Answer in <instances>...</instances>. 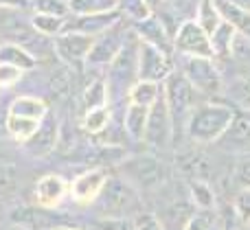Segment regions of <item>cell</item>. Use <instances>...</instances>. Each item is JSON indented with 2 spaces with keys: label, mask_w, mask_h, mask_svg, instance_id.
<instances>
[{
  "label": "cell",
  "mask_w": 250,
  "mask_h": 230,
  "mask_svg": "<svg viewBox=\"0 0 250 230\" xmlns=\"http://www.w3.org/2000/svg\"><path fill=\"white\" fill-rule=\"evenodd\" d=\"M22 77H24V73H22L20 68L0 64V88H13Z\"/></svg>",
  "instance_id": "74e56055"
},
{
  "label": "cell",
  "mask_w": 250,
  "mask_h": 230,
  "mask_svg": "<svg viewBox=\"0 0 250 230\" xmlns=\"http://www.w3.org/2000/svg\"><path fill=\"white\" fill-rule=\"evenodd\" d=\"M235 108L220 101H208V103H198L187 121L185 134L198 145H211L224 136L233 121Z\"/></svg>",
  "instance_id": "6da1fadb"
},
{
  "label": "cell",
  "mask_w": 250,
  "mask_h": 230,
  "mask_svg": "<svg viewBox=\"0 0 250 230\" xmlns=\"http://www.w3.org/2000/svg\"><path fill=\"white\" fill-rule=\"evenodd\" d=\"M233 211L244 224L250 222V189H239L237 197H235Z\"/></svg>",
  "instance_id": "e575fe53"
},
{
  "label": "cell",
  "mask_w": 250,
  "mask_h": 230,
  "mask_svg": "<svg viewBox=\"0 0 250 230\" xmlns=\"http://www.w3.org/2000/svg\"><path fill=\"white\" fill-rule=\"evenodd\" d=\"M163 95V83H154V81H136L132 86L127 95V101L134 105H141V108L149 110L151 105L158 101V96Z\"/></svg>",
  "instance_id": "7402d4cb"
},
{
  "label": "cell",
  "mask_w": 250,
  "mask_h": 230,
  "mask_svg": "<svg viewBox=\"0 0 250 230\" xmlns=\"http://www.w3.org/2000/svg\"><path fill=\"white\" fill-rule=\"evenodd\" d=\"M211 48H213V57H220V59H226L230 57L233 53V44H235V38H237V31L233 29L230 24H226L224 20L211 31Z\"/></svg>",
  "instance_id": "44dd1931"
},
{
  "label": "cell",
  "mask_w": 250,
  "mask_h": 230,
  "mask_svg": "<svg viewBox=\"0 0 250 230\" xmlns=\"http://www.w3.org/2000/svg\"><path fill=\"white\" fill-rule=\"evenodd\" d=\"M51 230H82L77 226H60V228H51Z\"/></svg>",
  "instance_id": "ee69618b"
},
{
  "label": "cell",
  "mask_w": 250,
  "mask_h": 230,
  "mask_svg": "<svg viewBox=\"0 0 250 230\" xmlns=\"http://www.w3.org/2000/svg\"><path fill=\"white\" fill-rule=\"evenodd\" d=\"M64 2H66V0H64Z\"/></svg>",
  "instance_id": "c3c4849f"
},
{
  "label": "cell",
  "mask_w": 250,
  "mask_h": 230,
  "mask_svg": "<svg viewBox=\"0 0 250 230\" xmlns=\"http://www.w3.org/2000/svg\"><path fill=\"white\" fill-rule=\"evenodd\" d=\"M229 96L239 105V110H250V66L233 79L229 88Z\"/></svg>",
  "instance_id": "83f0119b"
},
{
  "label": "cell",
  "mask_w": 250,
  "mask_h": 230,
  "mask_svg": "<svg viewBox=\"0 0 250 230\" xmlns=\"http://www.w3.org/2000/svg\"><path fill=\"white\" fill-rule=\"evenodd\" d=\"M143 140L154 149H165L167 145L173 143V127H171V118H169L167 103H165L163 95H160L158 101L149 108Z\"/></svg>",
  "instance_id": "9c48e42d"
},
{
  "label": "cell",
  "mask_w": 250,
  "mask_h": 230,
  "mask_svg": "<svg viewBox=\"0 0 250 230\" xmlns=\"http://www.w3.org/2000/svg\"><path fill=\"white\" fill-rule=\"evenodd\" d=\"M173 51H178L182 57H213L211 38L195 20H185L178 24L173 33Z\"/></svg>",
  "instance_id": "8992f818"
},
{
  "label": "cell",
  "mask_w": 250,
  "mask_h": 230,
  "mask_svg": "<svg viewBox=\"0 0 250 230\" xmlns=\"http://www.w3.org/2000/svg\"><path fill=\"white\" fill-rule=\"evenodd\" d=\"M217 143L226 152L250 153V110H235L229 130Z\"/></svg>",
  "instance_id": "9a60e30c"
},
{
  "label": "cell",
  "mask_w": 250,
  "mask_h": 230,
  "mask_svg": "<svg viewBox=\"0 0 250 230\" xmlns=\"http://www.w3.org/2000/svg\"><path fill=\"white\" fill-rule=\"evenodd\" d=\"M246 226H248V230H250V222H248V224H246Z\"/></svg>",
  "instance_id": "7dc6e473"
},
{
  "label": "cell",
  "mask_w": 250,
  "mask_h": 230,
  "mask_svg": "<svg viewBox=\"0 0 250 230\" xmlns=\"http://www.w3.org/2000/svg\"><path fill=\"white\" fill-rule=\"evenodd\" d=\"M0 9H29L26 0H0Z\"/></svg>",
  "instance_id": "60d3db41"
},
{
  "label": "cell",
  "mask_w": 250,
  "mask_h": 230,
  "mask_svg": "<svg viewBox=\"0 0 250 230\" xmlns=\"http://www.w3.org/2000/svg\"><path fill=\"white\" fill-rule=\"evenodd\" d=\"M191 197L202 211H211L215 206V195H213L211 187L202 180H193L191 182Z\"/></svg>",
  "instance_id": "1f68e13d"
},
{
  "label": "cell",
  "mask_w": 250,
  "mask_h": 230,
  "mask_svg": "<svg viewBox=\"0 0 250 230\" xmlns=\"http://www.w3.org/2000/svg\"><path fill=\"white\" fill-rule=\"evenodd\" d=\"M195 22H198V24L202 26L208 35H211V31L222 22L220 13H217V7H215V0H200L198 18H195Z\"/></svg>",
  "instance_id": "4dcf8cb0"
},
{
  "label": "cell",
  "mask_w": 250,
  "mask_h": 230,
  "mask_svg": "<svg viewBox=\"0 0 250 230\" xmlns=\"http://www.w3.org/2000/svg\"><path fill=\"white\" fill-rule=\"evenodd\" d=\"M110 121H112V112H110V108L105 105V108H95V110L83 112L82 127H83V132L97 136V134H104V132L108 130Z\"/></svg>",
  "instance_id": "4316f807"
},
{
  "label": "cell",
  "mask_w": 250,
  "mask_h": 230,
  "mask_svg": "<svg viewBox=\"0 0 250 230\" xmlns=\"http://www.w3.org/2000/svg\"><path fill=\"white\" fill-rule=\"evenodd\" d=\"M180 75L193 86L198 95L213 96L224 88L222 73L215 66V59H208V57H182Z\"/></svg>",
  "instance_id": "5b68a950"
},
{
  "label": "cell",
  "mask_w": 250,
  "mask_h": 230,
  "mask_svg": "<svg viewBox=\"0 0 250 230\" xmlns=\"http://www.w3.org/2000/svg\"><path fill=\"white\" fill-rule=\"evenodd\" d=\"M68 18V16H66ZM66 18L62 16H48V13H31V26L35 33L44 35V38L53 39L64 31V22Z\"/></svg>",
  "instance_id": "d4e9b609"
},
{
  "label": "cell",
  "mask_w": 250,
  "mask_h": 230,
  "mask_svg": "<svg viewBox=\"0 0 250 230\" xmlns=\"http://www.w3.org/2000/svg\"><path fill=\"white\" fill-rule=\"evenodd\" d=\"M233 180L239 189H250V156L242 158V160L235 165Z\"/></svg>",
  "instance_id": "d590c367"
},
{
  "label": "cell",
  "mask_w": 250,
  "mask_h": 230,
  "mask_svg": "<svg viewBox=\"0 0 250 230\" xmlns=\"http://www.w3.org/2000/svg\"><path fill=\"white\" fill-rule=\"evenodd\" d=\"M125 169H127L125 175H127L132 182L141 184V187H154V184H158L160 180H163V167H160V162L156 160V158H149V156L134 158V160L127 162Z\"/></svg>",
  "instance_id": "2e32d148"
},
{
  "label": "cell",
  "mask_w": 250,
  "mask_h": 230,
  "mask_svg": "<svg viewBox=\"0 0 250 230\" xmlns=\"http://www.w3.org/2000/svg\"><path fill=\"white\" fill-rule=\"evenodd\" d=\"M229 2H233L235 7H239V9H244V11L250 13V0H229Z\"/></svg>",
  "instance_id": "b9f144b4"
},
{
  "label": "cell",
  "mask_w": 250,
  "mask_h": 230,
  "mask_svg": "<svg viewBox=\"0 0 250 230\" xmlns=\"http://www.w3.org/2000/svg\"><path fill=\"white\" fill-rule=\"evenodd\" d=\"M132 224H134V230H165L163 224L158 222V217L151 213H136Z\"/></svg>",
  "instance_id": "8d00e7d4"
},
{
  "label": "cell",
  "mask_w": 250,
  "mask_h": 230,
  "mask_svg": "<svg viewBox=\"0 0 250 230\" xmlns=\"http://www.w3.org/2000/svg\"><path fill=\"white\" fill-rule=\"evenodd\" d=\"M127 35H129V31H125L123 20L119 22L117 26H112V29L104 31L101 35H97L95 42H92L90 53H88L86 66H90V68L110 66L114 57L119 55V51L123 48V44H125V39H127Z\"/></svg>",
  "instance_id": "ba28073f"
},
{
  "label": "cell",
  "mask_w": 250,
  "mask_h": 230,
  "mask_svg": "<svg viewBox=\"0 0 250 230\" xmlns=\"http://www.w3.org/2000/svg\"><path fill=\"white\" fill-rule=\"evenodd\" d=\"M33 13H48V16H68V7L64 0H26Z\"/></svg>",
  "instance_id": "d6a6232c"
},
{
  "label": "cell",
  "mask_w": 250,
  "mask_h": 230,
  "mask_svg": "<svg viewBox=\"0 0 250 230\" xmlns=\"http://www.w3.org/2000/svg\"><path fill=\"white\" fill-rule=\"evenodd\" d=\"M7 230H24V228H20V226H11V228H7Z\"/></svg>",
  "instance_id": "f6af8a7d"
},
{
  "label": "cell",
  "mask_w": 250,
  "mask_h": 230,
  "mask_svg": "<svg viewBox=\"0 0 250 230\" xmlns=\"http://www.w3.org/2000/svg\"><path fill=\"white\" fill-rule=\"evenodd\" d=\"M138 204L136 191L129 182L121 178H108L104 191L99 193L95 206H99L104 217L108 219H125Z\"/></svg>",
  "instance_id": "277c9868"
},
{
  "label": "cell",
  "mask_w": 250,
  "mask_h": 230,
  "mask_svg": "<svg viewBox=\"0 0 250 230\" xmlns=\"http://www.w3.org/2000/svg\"><path fill=\"white\" fill-rule=\"evenodd\" d=\"M108 178H110L108 171L101 169V167L90 169V171H83V173H79L77 178L68 184V195L73 197L77 204L90 206V204H95L99 193L104 191Z\"/></svg>",
  "instance_id": "8fae6325"
},
{
  "label": "cell",
  "mask_w": 250,
  "mask_h": 230,
  "mask_svg": "<svg viewBox=\"0 0 250 230\" xmlns=\"http://www.w3.org/2000/svg\"><path fill=\"white\" fill-rule=\"evenodd\" d=\"M176 70L169 53L138 42V81L163 83Z\"/></svg>",
  "instance_id": "52a82bcc"
},
{
  "label": "cell",
  "mask_w": 250,
  "mask_h": 230,
  "mask_svg": "<svg viewBox=\"0 0 250 230\" xmlns=\"http://www.w3.org/2000/svg\"><path fill=\"white\" fill-rule=\"evenodd\" d=\"M132 26H134V35H136L138 42L149 44V46L160 48V51H165V53L171 55L173 35L156 13H151L149 18H145V20H141V22H134Z\"/></svg>",
  "instance_id": "4fadbf2b"
},
{
  "label": "cell",
  "mask_w": 250,
  "mask_h": 230,
  "mask_svg": "<svg viewBox=\"0 0 250 230\" xmlns=\"http://www.w3.org/2000/svg\"><path fill=\"white\" fill-rule=\"evenodd\" d=\"M99 226L101 230H134L132 219H105Z\"/></svg>",
  "instance_id": "ab89813d"
},
{
  "label": "cell",
  "mask_w": 250,
  "mask_h": 230,
  "mask_svg": "<svg viewBox=\"0 0 250 230\" xmlns=\"http://www.w3.org/2000/svg\"><path fill=\"white\" fill-rule=\"evenodd\" d=\"M119 0H66L70 16H95V13L114 11Z\"/></svg>",
  "instance_id": "603a6c76"
},
{
  "label": "cell",
  "mask_w": 250,
  "mask_h": 230,
  "mask_svg": "<svg viewBox=\"0 0 250 230\" xmlns=\"http://www.w3.org/2000/svg\"><path fill=\"white\" fill-rule=\"evenodd\" d=\"M211 230H220V228H217V224H215V226H213V228H211Z\"/></svg>",
  "instance_id": "bcb514c9"
},
{
  "label": "cell",
  "mask_w": 250,
  "mask_h": 230,
  "mask_svg": "<svg viewBox=\"0 0 250 230\" xmlns=\"http://www.w3.org/2000/svg\"><path fill=\"white\" fill-rule=\"evenodd\" d=\"M147 114H149V110L134 103H129L127 110H125V130L134 140H143V136H145Z\"/></svg>",
  "instance_id": "484cf974"
},
{
  "label": "cell",
  "mask_w": 250,
  "mask_h": 230,
  "mask_svg": "<svg viewBox=\"0 0 250 230\" xmlns=\"http://www.w3.org/2000/svg\"><path fill=\"white\" fill-rule=\"evenodd\" d=\"M136 81H138V39L134 33H129L123 48L119 51V55L108 66V79H105L108 95L114 96V99L127 96Z\"/></svg>",
  "instance_id": "3957f363"
},
{
  "label": "cell",
  "mask_w": 250,
  "mask_h": 230,
  "mask_svg": "<svg viewBox=\"0 0 250 230\" xmlns=\"http://www.w3.org/2000/svg\"><path fill=\"white\" fill-rule=\"evenodd\" d=\"M215 7H217L220 18L226 22V24L233 26V29L237 31V35L250 39V13L248 11L235 7V4L229 2V0H215Z\"/></svg>",
  "instance_id": "d6986e66"
},
{
  "label": "cell",
  "mask_w": 250,
  "mask_h": 230,
  "mask_svg": "<svg viewBox=\"0 0 250 230\" xmlns=\"http://www.w3.org/2000/svg\"><path fill=\"white\" fill-rule=\"evenodd\" d=\"M66 195H68V182L64 175L46 173L35 182L33 200L40 209H57L66 200Z\"/></svg>",
  "instance_id": "5bb4252c"
},
{
  "label": "cell",
  "mask_w": 250,
  "mask_h": 230,
  "mask_svg": "<svg viewBox=\"0 0 250 230\" xmlns=\"http://www.w3.org/2000/svg\"><path fill=\"white\" fill-rule=\"evenodd\" d=\"M9 114L20 118H33V121H42L48 114V103L40 96L33 95H20L11 101L9 105Z\"/></svg>",
  "instance_id": "ac0fdd59"
},
{
  "label": "cell",
  "mask_w": 250,
  "mask_h": 230,
  "mask_svg": "<svg viewBox=\"0 0 250 230\" xmlns=\"http://www.w3.org/2000/svg\"><path fill=\"white\" fill-rule=\"evenodd\" d=\"M117 9H119L123 20H129L132 24L134 22L145 20V18H149L151 13H154L149 7H147L145 0H119Z\"/></svg>",
  "instance_id": "f546056e"
},
{
  "label": "cell",
  "mask_w": 250,
  "mask_h": 230,
  "mask_svg": "<svg viewBox=\"0 0 250 230\" xmlns=\"http://www.w3.org/2000/svg\"><path fill=\"white\" fill-rule=\"evenodd\" d=\"M92 42H95V38H90V35L66 31V33L53 38V53L68 66H86Z\"/></svg>",
  "instance_id": "30bf717a"
},
{
  "label": "cell",
  "mask_w": 250,
  "mask_h": 230,
  "mask_svg": "<svg viewBox=\"0 0 250 230\" xmlns=\"http://www.w3.org/2000/svg\"><path fill=\"white\" fill-rule=\"evenodd\" d=\"M121 20L123 18H121V13H119V9L108 11V13H95V16H70L68 13L62 33L70 31V33H83V35H90V38H97V35H101L104 31L117 26Z\"/></svg>",
  "instance_id": "7c38bea8"
},
{
  "label": "cell",
  "mask_w": 250,
  "mask_h": 230,
  "mask_svg": "<svg viewBox=\"0 0 250 230\" xmlns=\"http://www.w3.org/2000/svg\"><path fill=\"white\" fill-rule=\"evenodd\" d=\"M145 2H147V7H149V9H151V11H154V13H156V9H158V7H160V4H163V2H165V0H145Z\"/></svg>",
  "instance_id": "7bdbcfd3"
},
{
  "label": "cell",
  "mask_w": 250,
  "mask_h": 230,
  "mask_svg": "<svg viewBox=\"0 0 250 230\" xmlns=\"http://www.w3.org/2000/svg\"><path fill=\"white\" fill-rule=\"evenodd\" d=\"M220 230H248V226L242 222V219L235 215V211H233V206H229V209L222 213V217H220V226H217Z\"/></svg>",
  "instance_id": "f35d334b"
},
{
  "label": "cell",
  "mask_w": 250,
  "mask_h": 230,
  "mask_svg": "<svg viewBox=\"0 0 250 230\" xmlns=\"http://www.w3.org/2000/svg\"><path fill=\"white\" fill-rule=\"evenodd\" d=\"M40 123H42V121L20 118V116H11V114H7L4 127H7V134L11 136L13 140H18V143H26V140L33 138V134L40 130Z\"/></svg>",
  "instance_id": "cb8c5ba5"
},
{
  "label": "cell",
  "mask_w": 250,
  "mask_h": 230,
  "mask_svg": "<svg viewBox=\"0 0 250 230\" xmlns=\"http://www.w3.org/2000/svg\"><path fill=\"white\" fill-rule=\"evenodd\" d=\"M163 96H165V103H167L169 118H171L173 143H180V138L185 136V130H187V121H189L191 112L198 105L200 95L180 73L173 70L163 81Z\"/></svg>",
  "instance_id": "7a4b0ae2"
},
{
  "label": "cell",
  "mask_w": 250,
  "mask_h": 230,
  "mask_svg": "<svg viewBox=\"0 0 250 230\" xmlns=\"http://www.w3.org/2000/svg\"><path fill=\"white\" fill-rule=\"evenodd\" d=\"M0 64L13 66V68H20L22 73L26 70H33L38 66L35 57L31 55L26 48H22L20 44H11V42H0Z\"/></svg>",
  "instance_id": "ffe728a7"
},
{
  "label": "cell",
  "mask_w": 250,
  "mask_h": 230,
  "mask_svg": "<svg viewBox=\"0 0 250 230\" xmlns=\"http://www.w3.org/2000/svg\"><path fill=\"white\" fill-rule=\"evenodd\" d=\"M57 136H60V127H57V121L51 116V112L42 118L40 123V130L33 134V138L26 140L24 147L29 149L33 156H46L57 143Z\"/></svg>",
  "instance_id": "e0dca14e"
},
{
  "label": "cell",
  "mask_w": 250,
  "mask_h": 230,
  "mask_svg": "<svg viewBox=\"0 0 250 230\" xmlns=\"http://www.w3.org/2000/svg\"><path fill=\"white\" fill-rule=\"evenodd\" d=\"M213 226H215V215L211 211H198L195 215H191L182 230H211Z\"/></svg>",
  "instance_id": "836d02e7"
},
{
  "label": "cell",
  "mask_w": 250,
  "mask_h": 230,
  "mask_svg": "<svg viewBox=\"0 0 250 230\" xmlns=\"http://www.w3.org/2000/svg\"><path fill=\"white\" fill-rule=\"evenodd\" d=\"M108 86H105V79H95L86 86L83 90V110H95V108H105L108 105Z\"/></svg>",
  "instance_id": "f1b7e54d"
}]
</instances>
